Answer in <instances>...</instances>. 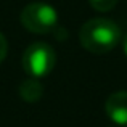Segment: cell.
<instances>
[{"instance_id":"6da1fadb","label":"cell","mask_w":127,"mask_h":127,"mask_svg":"<svg viewBox=\"0 0 127 127\" xmlns=\"http://www.w3.org/2000/svg\"><path fill=\"white\" fill-rule=\"evenodd\" d=\"M122 34L119 26L108 18H93L82 24L79 31V42L87 52L105 55L121 43Z\"/></svg>"},{"instance_id":"7a4b0ae2","label":"cell","mask_w":127,"mask_h":127,"mask_svg":"<svg viewBox=\"0 0 127 127\" xmlns=\"http://www.w3.org/2000/svg\"><path fill=\"white\" fill-rule=\"evenodd\" d=\"M21 24L32 34H50L58 26V13L47 2H32L21 11Z\"/></svg>"},{"instance_id":"3957f363","label":"cell","mask_w":127,"mask_h":127,"mask_svg":"<svg viewBox=\"0 0 127 127\" xmlns=\"http://www.w3.org/2000/svg\"><path fill=\"white\" fill-rule=\"evenodd\" d=\"M56 63V55L53 47L45 42H34L24 50L23 68L29 77L42 79L53 71Z\"/></svg>"},{"instance_id":"277c9868","label":"cell","mask_w":127,"mask_h":127,"mask_svg":"<svg viewBox=\"0 0 127 127\" xmlns=\"http://www.w3.org/2000/svg\"><path fill=\"white\" fill-rule=\"evenodd\" d=\"M105 111L108 118L118 126H127V92H114L108 96L105 103Z\"/></svg>"},{"instance_id":"5b68a950","label":"cell","mask_w":127,"mask_h":127,"mask_svg":"<svg viewBox=\"0 0 127 127\" xmlns=\"http://www.w3.org/2000/svg\"><path fill=\"white\" fill-rule=\"evenodd\" d=\"M42 93H43V85L35 77L26 79L19 85V95L24 101H29V103L37 101V100H40Z\"/></svg>"},{"instance_id":"8992f818","label":"cell","mask_w":127,"mask_h":127,"mask_svg":"<svg viewBox=\"0 0 127 127\" xmlns=\"http://www.w3.org/2000/svg\"><path fill=\"white\" fill-rule=\"evenodd\" d=\"M90 6L96 11H101V13H106L109 10H113L118 3V0H89Z\"/></svg>"},{"instance_id":"52a82bcc","label":"cell","mask_w":127,"mask_h":127,"mask_svg":"<svg viewBox=\"0 0 127 127\" xmlns=\"http://www.w3.org/2000/svg\"><path fill=\"white\" fill-rule=\"evenodd\" d=\"M6 53H8V42H6V39H5V35L0 32V63L5 60V56H6Z\"/></svg>"},{"instance_id":"ba28073f","label":"cell","mask_w":127,"mask_h":127,"mask_svg":"<svg viewBox=\"0 0 127 127\" xmlns=\"http://www.w3.org/2000/svg\"><path fill=\"white\" fill-rule=\"evenodd\" d=\"M121 43H122V50H124V53H126V56H127V32H126V35L121 39Z\"/></svg>"}]
</instances>
